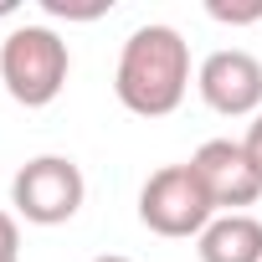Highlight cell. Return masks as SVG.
<instances>
[{
  "label": "cell",
  "mask_w": 262,
  "mask_h": 262,
  "mask_svg": "<svg viewBox=\"0 0 262 262\" xmlns=\"http://www.w3.org/2000/svg\"><path fill=\"white\" fill-rule=\"evenodd\" d=\"M72 52L52 26H16L0 41V82L21 108H47L62 98Z\"/></svg>",
  "instance_id": "obj_2"
},
{
  "label": "cell",
  "mask_w": 262,
  "mask_h": 262,
  "mask_svg": "<svg viewBox=\"0 0 262 262\" xmlns=\"http://www.w3.org/2000/svg\"><path fill=\"white\" fill-rule=\"evenodd\" d=\"M242 149H247V160L257 165V175H262V113L247 123V139H242Z\"/></svg>",
  "instance_id": "obj_10"
},
{
  "label": "cell",
  "mask_w": 262,
  "mask_h": 262,
  "mask_svg": "<svg viewBox=\"0 0 262 262\" xmlns=\"http://www.w3.org/2000/svg\"><path fill=\"white\" fill-rule=\"evenodd\" d=\"M201 262H262V221L247 211L216 216L201 236H195Z\"/></svg>",
  "instance_id": "obj_7"
},
{
  "label": "cell",
  "mask_w": 262,
  "mask_h": 262,
  "mask_svg": "<svg viewBox=\"0 0 262 262\" xmlns=\"http://www.w3.org/2000/svg\"><path fill=\"white\" fill-rule=\"evenodd\" d=\"M113 93L139 118H170L190 93V47H185V36L175 26H160V21L139 26L118 52Z\"/></svg>",
  "instance_id": "obj_1"
},
{
  "label": "cell",
  "mask_w": 262,
  "mask_h": 262,
  "mask_svg": "<svg viewBox=\"0 0 262 262\" xmlns=\"http://www.w3.org/2000/svg\"><path fill=\"white\" fill-rule=\"evenodd\" d=\"M93 262H134V257H118V252H103V257H93Z\"/></svg>",
  "instance_id": "obj_11"
},
{
  "label": "cell",
  "mask_w": 262,
  "mask_h": 262,
  "mask_svg": "<svg viewBox=\"0 0 262 262\" xmlns=\"http://www.w3.org/2000/svg\"><path fill=\"white\" fill-rule=\"evenodd\" d=\"M195 88L211 113L221 118H257L262 113V62L242 47L211 52L195 72Z\"/></svg>",
  "instance_id": "obj_5"
},
{
  "label": "cell",
  "mask_w": 262,
  "mask_h": 262,
  "mask_svg": "<svg viewBox=\"0 0 262 262\" xmlns=\"http://www.w3.org/2000/svg\"><path fill=\"white\" fill-rule=\"evenodd\" d=\"M0 262H21V226L11 211H0Z\"/></svg>",
  "instance_id": "obj_9"
},
{
  "label": "cell",
  "mask_w": 262,
  "mask_h": 262,
  "mask_svg": "<svg viewBox=\"0 0 262 262\" xmlns=\"http://www.w3.org/2000/svg\"><path fill=\"white\" fill-rule=\"evenodd\" d=\"M82 195H88V180H82L77 160H67V155H36L11 180V206L31 226H62V221H72L82 211Z\"/></svg>",
  "instance_id": "obj_4"
},
{
  "label": "cell",
  "mask_w": 262,
  "mask_h": 262,
  "mask_svg": "<svg viewBox=\"0 0 262 262\" xmlns=\"http://www.w3.org/2000/svg\"><path fill=\"white\" fill-rule=\"evenodd\" d=\"M190 170L201 175V185L211 190V201H216L221 216H231V211H242V206H252L262 195V175L247 160L242 139H206L190 155Z\"/></svg>",
  "instance_id": "obj_6"
},
{
  "label": "cell",
  "mask_w": 262,
  "mask_h": 262,
  "mask_svg": "<svg viewBox=\"0 0 262 262\" xmlns=\"http://www.w3.org/2000/svg\"><path fill=\"white\" fill-rule=\"evenodd\" d=\"M206 16L226 21V26H252V21H262V6H221V0H206Z\"/></svg>",
  "instance_id": "obj_8"
},
{
  "label": "cell",
  "mask_w": 262,
  "mask_h": 262,
  "mask_svg": "<svg viewBox=\"0 0 262 262\" xmlns=\"http://www.w3.org/2000/svg\"><path fill=\"white\" fill-rule=\"evenodd\" d=\"M139 221L155 231V236H201L211 221H216V201L211 190L201 185V175L185 165H165L144 180L139 190Z\"/></svg>",
  "instance_id": "obj_3"
}]
</instances>
